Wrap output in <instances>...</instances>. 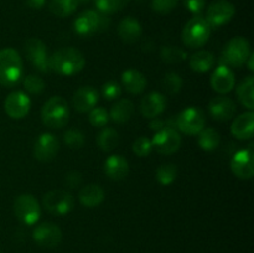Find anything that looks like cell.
<instances>
[{"label": "cell", "instance_id": "cell-25", "mask_svg": "<svg viewBox=\"0 0 254 253\" xmlns=\"http://www.w3.org/2000/svg\"><path fill=\"white\" fill-rule=\"evenodd\" d=\"M79 202L88 208L97 207L104 200V191L97 184H88L83 186L78 192Z\"/></svg>", "mask_w": 254, "mask_h": 253}, {"label": "cell", "instance_id": "cell-6", "mask_svg": "<svg viewBox=\"0 0 254 253\" xmlns=\"http://www.w3.org/2000/svg\"><path fill=\"white\" fill-rule=\"evenodd\" d=\"M251 45L247 39L237 36L226 44L222 52V61L228 67H241L251 55Z\"/></svg>", "mask_w": 254, "mask_h": 253}, {"label": "cell", "instance_id": "cell-5", "mask_svg": "<svg viewBox=\"0 0 254 253\" xmlns=\"http://www.w3.org/2000/svg\"><path fill=\"white\" fill-rule=\"evenodd\" d=\"M109 19L107 15L94 10H86L76 17L73 22L74 31L83 37H89L108 29Z\"/></svg>", "mask_w": 254, "mask_h": 253}, {"label": "cell", "instance_id": "cell-13", "mask_svg": "<svg viewBox=\"0 0 254 253\" xmlns=\"http://www.w3.org/2000/svg\"><path fill=\"white\" fill-rule=\"evenodd\" d=\"M253 144H250L247 149L237 151L231 160V170L242 180L252 179L254 175V160H253Z\"/></svg>", "mask_w": 254, "mask_h": 253}, {"label": "cell", "instance_id": "cell-21", "mask_svg": "<svg viewBox=\"0 0 254 253\" xmlns=\"http://www.w3.org/2000/svg\"><path fill=\"white\" fill-rule=\"evenodd\" d=\"M231 133L238 140H250L254 133V113L252 111L241 114L233 121Z\"/></svg>", "mask_w": 254, "mask_h": 253}, {"label": "cell", "instance_id": "cell-48", "mask_svg": "<svg viewBox=\"0 0 254 253\" xmlns=\"http://www.w3.org/2000/svg\"><path fill=\"white\" fill-rule=\"evenodd\" d=\"M0 253H1V252H0Z\"/></svg>", "mask_w": 254, "mask_h": 253}, {"label": "cell", "instance_id": "cell-28", "mask_svg": "<svg viewBox=\"0 0 254 253\" xmlns=\"http://www.w3.org/2000/svg\"><path fill=\"white\" fill-rule=\"evenodd\" d=\"M254 77L248 76L243 79L237 87V98L241 102V104L248 108L250 111H253L254 108Z\"/></svg>", "mask_w": 254, "mask_h": 253}, {"label": "cell", "instance_id": "cell-43", "mask_svg": "<svg viewBox=\"0 0 254 253\" xmlns=\"http://www.w3.org/2000/svg\"><path fill=\"white\" fill-rule=\"evenodd\" d=\"M64 181H66L68 188L71 189L78 188V186L82 184V174L76 170L69 171V173H67L66 178H64Z\"/></svg>", "mask_w": 254, "mask_h": 253}, {"label": "cell", "instance_id": "cell-8", "mask_svg": "<svg viewBox=\"0 0 254 253\" xmlns=\"http://www.w3.org/2000/svg\"><path fill=\"white\" fill-rule=\"evenodd\" d=\"M205 114L197 107H188L176 117V126L186 135H197L205 128Z\"/></svg>", "mask_w": 254, "mask_h": 253}, {"label": "cell", "instance_id": "cell-37", "mask_svg": "<svg viewBox=\"0 0 254 253\" xmlns=\"http://www.w3.org/2000/svg\"><path fill=\"white\" fill-rule=\"evenodd\" d=\"M64 141L68 148L79 149L84 144V135L78 129H68L64 134Z\"/></svg>", "mask_w": 254, "mask_h": 253}, {"label": "cell", "instance_id": "cell-38", "mask_svg": "<svg viewBox=\"0 0 254 253\" xmlns=\"http://www.w3.org/2000/svg\"><path fill=\"white\" fill-rule=\"evenodd\" d=\"M24 88L31 94H40L45 89V82L41 77L29 74L24 78Z\"/></svg>", "mask_w": 254, "mask_h": 253}, {"label": "cell", "instance_id": "cell-1", "mask_svg": "<svg viewBox=\"0 0 254 253\" xmlns=\"http://www.w3.org/2000/svg\"><path fill=\"white\" fill-rule=\"evenodd\" d=\"M86 64L83 54L73 47H62L49 57V67L60 76L79 73Z\"/></svg>", "mask_w": 254, "mask_h": 253}, {"label": "cell", "instance_id": "cell-23", "mask_svg": "<svg viewBox=\"0 0 254 253\" xmlns=\"http://www.w3.org/2000/svg\"><path fill=\"white\" fill-rule=\"evenodd\" d=\"M143 34V27L140 22L134 17H124L118 25V35L121 40L126 44H134L140 39Z\"/></svg>", "mask_w": 254, "mask_h": 253}, {"label": "cell", "instance_id": "cell-30", "mask_svg": "<svg viewBox=\"0 0 254 253\" xmlns=\"http://www.w3.org/2000/svg\"><path fill=\"white\" fill-rule=\"evenodd\" d=\"M77 0H51L49 4L50 11L59 17H67L77 10Z\"/></svg>", "mask_w": 254, "mask_h": 253}, {"label": "cell", "instance_id": "cell-39", "mask_svg": "<svg viewBox=\"0 0 254 253\" xmlns=\"http://www.w3.org/2000/svg\"><path fill=\"white\" fill-rule=\"evenodd\" d=\"M153 150L151 140H149L146 136H139L133 144V151L139 158H146Z\"/></svg>", "mask_w": 254, "mask_h": 253}, {"label": "cell", "instance_id": "cell-12", "mask_svg": "<svg viewBox=\"0 0 254 253\" xmlns=\"http://www.w3.org/2000/svg\"><path fill=\"white\" fill-rule=\"evenodd\" d=\"M151 145L159 154L171 155L180 148L181 136L174 128H164L156 131L151 140Z\"/></svg>", "mask_w": 254, "mask_h": 253}, {"label": "cell", "instance_id": "cell-22", "mask_svg": "<svg viewBox=\"0 0 254 253\" xmlns=\"http://www.w3.org/2000/svg\"><path fill=\"white\" fill-rule=\"evenodd\" d=\"M104 173L112 180H123L129 174V163L122 155H111L104 161Z\"/></svg>", "mask_w": 254, "mask_h": 253}, {"label": "cell", "instance_id": "cell-44", "mask_svg": "<svg viewBox=\"0 0 254 253\" xmlns=\"http://www.w3.org/2000/svg\"><path fill=\"white\" fill-rule=\"evenodd\" d=\"M149 126H150L151 130H155V131H159L161 130V129L166 128L165 122H164L163 119H158V118H153V121L149 123Z\"/></svg>", "mask_w": 254, "mask_h": 253}, {"label": "cell", "instance_id": "cell-47", "mask_svg": "<svg viewBox=\"0 0 254 253\" xmlns=\"http://www.w3.org/2000/svg\"><path fill=\"white\" fill-rule=\"evenodd\" d=\"M88 1L89 0H77V2H78V4H87Z\"/></svg>", "mask_w": 254, "mask_h": 253}, {"label": "cell", "instance_id": "cell-17", "mask_svg": "<svg viewBox=\"0 0 254 253\" xmlns=\"http://www.w3.org/2000/svg\"><path fill=\"white\" fill-rule=\"evenodd\" d=\"M236 83L235 73L226 64H220L211 76V87L220 94L230 93Z\"/></svg>", "mask_w": 254, "mask_h": 253}, {"label": "cell", "instance_id": "cell-15", "mask_svg": "<svg viewBox=\"0 0 254 253\" xmlns=\"http://www.w3.org/2000/svg\"><path fill=\"white\" fill-rule=\"evenodd\" d=\"M5 112L12 119H22L31 108V99L25 92L15 91L6 97L4 103Z\"/></svg>", "mask_w": 254, "mask_h": 253}, {"label": "cell", "instance_id": "cell-34", "mask_svg": "<svg viewBox=\"0 0 254 253\" xmlns=\"http://www.w3.org/2000/svg\"><path fill=\"white\" fill-rule=\"evenodd\" d=\"M161 60L168 63H179L186 59V52L178 46H164L160 51Z\"/></svg>", "mask_w": 254, "mask_h": 253}, {"label": "cell", "instance_id": "cell-18", "mask_svg": "<svg viewBox=\"0 0 254 253\" xmlns=\"http://www.w3.org/2000/svg\"><path fill=\"white\" fill-rule=\"evenodd\" d=\"M208 112L215 121L226 122L233 118L236 113V104L228 97L218 96L208 103Z\"/></svg>", "mask_w": 254, "mask_h": 253}, {"label": "cell", "instance_id": "cell-19", "mask_svg": "<svg viewBox=\"0 0 254 253\" xmlns=\"http://www.w3.org/2000/svg\"><path fill=\"white\" fill-rule=\"evenodd\" d=\"M99 101V93L92 86H83L76 91L73 96V107L79 113L91 112Z\"/></svg>", "mask_w": 254, "mask_h": 253}, {"label": "cell", "instance_id": "cell-41", "mask_svg": "<svg viewBox=\"0 0 254 253\" xmlns=\"http://www.w3.org/2000/svg\"><path fill=\"white\" fill-rule=\"evenodd\" d=\"M179 0H151V7L159 14H169L178 5Z\"/></svg>", "mask_w": 254, "mask_h": 253}, {"label": "cell", "instance_id": "cell-3", "mask_svg": "<svg viewBox=\"0 0 254 253\" xmlns=\"http://www.w3.org/2000/svg\"><path fill=\"white\" fill-rule=\"evenodd\" d=\"M41 119L50 129L64 128L69 119V107L66 99L60 96L50 98L42 107Z\"/></svg>", "mask_w": 254, "mask_h": 253}, {"label": "cell", "instance_id": "cell-20", "mask_svg": "<svg viewBox=\"0 0 254 253\" xmlns=\"http://www.w3.org/2000/svg\"><path fill=\"white\" fill-rule=\"evenodd\" d=\"M166 108V98L163 93L151 92L146 94L140 103V112L145 118H156Z\"/></svg>", "mask_w": 254, "mask_h": 253}, {"label": "cell", "instance_id": "cell-36", "mask_svg": "<svg viewBox=\"0 0 254 253\" xmlns=\"http://www.w3.org/2000/svg\"><path fill=\"white\" fill-rule=\"evenodd\" d=\"M88 121L96 128H102V126H104L109 122V113L103 107H94L89 112Z\"/></svg>", "mask_w": 254, "mask_h": 253}, {"label": "cell", "instance_id": "cell-35", "mask_svg": "<svg viewBox=\"0 0 254 253\" xmlns=\"http://www.w3.org/2000/svg\"><path fill=\"white\" fill-rule=\"evenodd\" d=\"M163 87L169 94H176L180 92L181 87H183V79L175 72H169L164 76L163 79Z\"/></svg>", "mask_w": 254, "mask_h": 253}, {"label": "cell", "instance_id": "cell-2", "mask_svg": "<svg viewBox=\"0 0 254 253\" xmlns=\"http://www.w3.org/2000/svg\"><path fill=\"white\" fill-rule=\"evenodd\" d=\"M22 73L24 63L19 52L11 47L0 50V84L11 88L21 81Z\"/></svg>", "mask_w": 254, "mask_h": 253}, {"label": "cell", "instance_id": "cell-26", "mask_svg": "<svg viewBox=\"0 0 254 253\" xmlns=\"http://www.w3.org/2000/svg\"><path fill=\"white\" fill-rule=\"evenodd\" d=\"M134 113V104L130 99H119L112 106L109 112V119L116 123H126L131 118Z\"/></svg>", "mask_w": 254, "mask_h": 253}, {"label": "cell", "instance_id": "cell-45", "mask_svg": "<svg viewBox=\"0 0 254 253\" xmlns=\"http://www.w3.org/2000/svg\"><path fill=\"white\" fill-rule=\"evenodd\" d=\"M24 1H25V4L30 7V9L39 10V9H41V7H44L46 0H24Z\"/></svg>", "mask_w": 254, "mask_h": 253}, {"label": "cell", "instance_id": "cell-40", "mask_svg": "<svg viewBox=\"0 0 254 253\" xmlns=\"http://www.w3.org/2000/svg\"><path fill=\"white\" fill-rule=\"evenodd\" d=\"M122 94V87L118 82L108 81L102 86V96L107 101H114L118 99Z\"/></svg>", "mask_w": 254, "mask_h": 253}, {"label": "cell", "instance_id": "cell-32", "mask_svg": "<svg viewBox=\"0 0 254 253\" xmlns=\"http://www.w3.org/2000/svg\"><path fill=\"white\" fill-rule=\"evenodd\" d=\"M176 176H178V168L175 164H163L159 166L155 171V178L159 181V184L164 186H168L175 181Z\"/></svg>", "mask_w": 254, "mask_h": 253}, {"label": "cell", "instance_id": "cell-24", "mask_svg": "<svg viewBox=\"0 0 254 253\" xmlns=\"http://www.w3.org/2000/svg\"><path fill=\"white\" fill-rule=\"evenodd\" d=\"M122 84L129 93L140 94L145 91L148 81L141 72L136 69H127L122 73Z\"/></svg>", "mask_w": 254, "mask_h": 253}, {"label": "cell", "instance_id": "cell-46", "mask_svg": "<svg viewBox=\"0 0 254 253\" xmlns=\"http://www.w3.org/2000/svg\"><path fill=\"white\" fill-rule=\"evenodd\" d=\"M253 57H254V54H253V52H251V55H250V56H248L247 61H246V63H247L248 69H250V71H254V66H253Z\"/></svg>", "mask_w": 254, "mask_h": 253}, {"label": "cell", "instance_id": "cell-10", "mask_svg": "<svg viewBox=\"0 0 254 253\" xmlns=\"http://www.w3.org/2000/svg\"><path fill=\"white\" fill-rule=\"evenodd\" d=\"M25 55L30 63L41 73L50 71L49 67V54H47L46 45L37 37H31L25 42Z\"/></svg>", "mask_w": 254, "mask_h": 253}, {"label": "cell", "instance_id": "cell-9", "mask_svg": "<svg viewBox=\"0 0 254 253\" xmlns=\"http://www.w3.org/2000/svg\"><path fill=\"white\" fill-rule=\"evenodd\" d=\"M74 205V198L66 190L49 191L42 198V206L47 212L55 216H64L71 212Z\"/></svg>", "mask_w": 254, "mask_h": 253}, {"label": "cell", "instance_id": "cell-31", "mask_svg": "<svg viewBox=\"0 0 254 253\" xmlns=\"http://www.w3.org/2000/svg\"><path fill=\"white\" fill-rule=\"evenodd\" d=\"M119 143V134L116 129L106 128L98 134L97 138V144L99 149L103 151H112L114 148H117Z\"/></svg>", "mask_w": 254, "mask_h": 253}, {"label": "cell", "instance_id": "cell-42", "mask_svg": "<svg viewBox=\"0 0 254 253\" xmlns=\"http://www.w3.org/2000/svg\"><path fill=\"white\" fill-rule=\"evenodd\" d=\"M184 5L191 14L198 15L205 9L206 0H184Z\"/></svg>", "mask_w": 254, "mask_h": 253}, {"label": "cell", "instance_id": "cell-29", "mask_svg": "<svg viewBox=\"0 0 254 253\" xmlns=\"http://www.w3.org/2000/svg\"><path fill=\"white\" fill-rule=\"evenodd\" d=\"M221 135L213 128H203L198 133V145L202 150L212 151L220 145Z\"/></svg>", "mask_w": 254, "mask_h": 253}, {"label": "cell", "instance_id": "cell-16", "mask_svg": "<svg viewBox=\"0 0 254 253\" xmlns=\"http://www.w3.org/2000/svg\"><path fill=\"white\" fill-rule=\"evenodd\" d=\"M60 149V141L54 134L42 133L35 140L34 144V156L39 161L47 163L51 161L56 156Z\"/></svg>", "mask_w": 254, "mask_h": 253}, {"label": "cell", "instance_id": "cell-33", "mask_svg": "<svg viewBox=\"0 0 254 253\" xmlns=\"http://www.w3.org/2000/svg\"><path fill=\"white\" fill-rule=\"evenodd\" d=\"M129 2H130V0H94V5H96L97 10L104 15L121 11Z\"/></svg>", "mask_w": 254, "mask_h": 253}, {"label": "cell", "instance_id": "cell-27", "mask_svg": "<svg viewBox=\"0 0 254 253\" xmlns=\"http://www.w3.org/2000/svg\"><path fill=\"white\" fill-rule=\"evenodd\" d=\"M213 64H215V56L212 52L207 51V50L195 52L190 59L191 69L197 73H205V72L210 71Z\"/></svg>", "mask_w": 254, "mask_h": 253}, {"label": "cell", "instance_id": "cell-11", "mask_svg": "<svg viewBox=\"0 0 254 253\" xmlns=\"http://www.w3.org/2000/svg\"><path fill=\"white\" fill-rule=\"evenodd\" d=\"M236 14V7L228 0H216L206 11V17L207 22L211 27H220L223 25L228 24L233 19Z\"/></svg>", "mask_w": 254, "mask_h": 253}, {"label": "cell", "instance_id": "cell-4", "mask_svg": "<svg viewBox=\"0 0 254 253\" xmlns=\"http://www.w3.org/2000/svg\"><path fill=\"white\" fill-rule=\"evenodd\" d=\"M212 27L203 16L196 15L189 20L181 32V40L190 49L202 47L211 36Z\"/></svg>", "mask_w": 254, "mask_h": 253}, {"label": "cell", "instance_id": "cell-14", "mask_svg": "<svg viewBox=\"0 0 254 253\" xmlns=\"http://www.w3.org/2000/svg\"><path fill=\"white\" fill-rule=\"evenodd\" d=\"M32 238L44 248H54L62 241V231L56 223L42 222L32 231Z\"/></svg>", "mask_w": 254, "mask_h": 253}, {"label": "cell", "instance_id": "cell-7", "mask_svg": "<svg viewBox=\"0 0 254 253\" xmlns=\"http://www.w3.org/2000/svg\"><path fill=\"white\" fill-rule=\"evenodd\" d=\"M14 212L20 222L26 226H32L40 220L41 207L34 196L30 193H22L15 200Z\"/></svg>", "mask_w": 254, "mask_h": 253}]
</instances>
